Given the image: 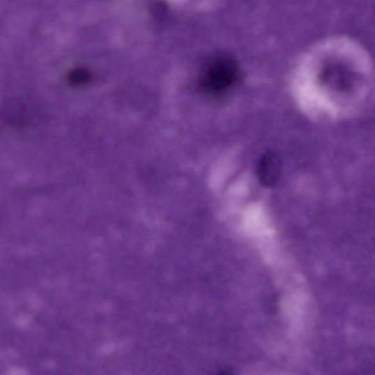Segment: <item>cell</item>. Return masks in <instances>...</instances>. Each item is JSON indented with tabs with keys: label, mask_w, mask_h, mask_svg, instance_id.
Returning <instances> with one entry per match:
<instances>
[{
	"label": "cell",
	"mask_w": 375,
	"mask_h": 375,
	"mask_svg": "<svg viewBox=\"0 0 375 375\" xmlns=\"http://www.w3.org/2000/svg\"><path fill=\"white\" fill-rule=\"evenodd\" d=\"M240 77L236 61L228 56L220 55L205 64L199 76V84L206 93L221 94L234 89Z\"/></svg>",
	"instance_id": "6da1fadb"
},
{
	"label": "cell",
	"mask_w": 375,
	"mask_h": 375,
	"mask_svg": "<svg viewBox=\"0 0 375 375\" xmlns=\"http://www.w3.org/2000/svg\"><path fill=\"white\" fill-rule=\"evenodd\" d=\"M281 162L279 157L273 153L263 155L257 166V176L263 185L270 187L279 180Z\"/></svg>",
	"instance_id": "7a4b0ae2"
}]
</instances>
